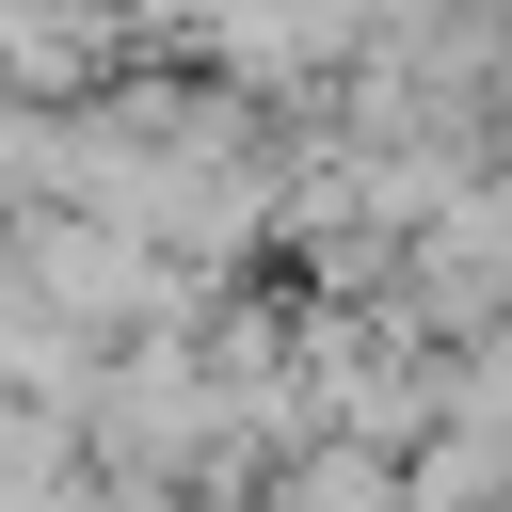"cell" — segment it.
<instances>
[{
    "label": "cell",
    "mask_w": 512,
    "mask_h": 512,
    "mask_svg": "<svg viewBox=\"0 0 512 512\" xmlns=\"http://www.w3.org/2000/svg\"><path fill=\"white\" fill-rule=\"evenodd\" d=\"M256 496H272V512H416V496H400V448H352V432H304Z\"/></svg>",
    "instance_id": "1"
}]
</instances>
